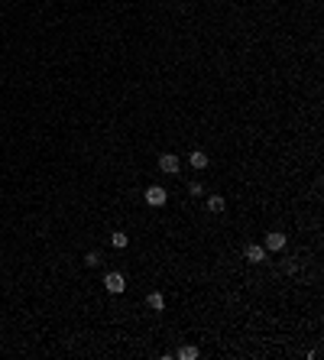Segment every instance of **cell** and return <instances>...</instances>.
<instances>
[{
    "label": "cell",
    "instance_id": "cell-2",
    "mask_svg": "<svg viewBox=\"0 0 324 360\" xmlns=\"http://www.w3.org/2000/svg\"><path fill=\"white\" fill-rule=\"evenodd\" d=\"M146 201L153 204V208H162V204L169 201V195H165V188H162V185H149L146 188Z\"/></svg>",
    "mask_w": 324,
    "mask_h": 360
},
{
    "label": "cell",
    "instance_id": "cell-6",
    "mask_svg": "<svg viewBox=\"0 0 324 360\" xmlns=\"http://www.w3.org/2000/svg\"><path fill=\"white\" fill-rule=\"evenodd\" d=\"M188 163H192V169H208V156H204V153H201V149H194L192 156H188Z\"/></svg>",
    "mask_w": 324,
    "mask_h": 360
},
{
    "label": "cell",
    "instance_id": "cell-9",
    "mask_svg": "<svg viewBox=\"0 0 324 360\" xmlns=\"http://www.w3.org/2000/svg\"><path fill=\"white\" fill-rule=\"evenodd\" d=\"M149 308H156V312H162V308H165V298H162L159 292H149Z\"/></svg>",
    "mask_w": 324,
    "mask_h": 360
},
{
    "label": "cell",
    "instance_id": "cell-11",
    "mask_svg": "<svg viewBox=\"0 0 324 360\" xmlns=\"http://www.w3.org/2000/svg\"><path fill=\"white\" fill-rule=\"evenodd\" d=\"M97 263H100V257H97V253L91 250V253H88V257H85V266H88V269H94V266H97Z\"/></svg>",
    "mask_w": 324,
    "mask_h": 360
},
{
    "label": "cell",
    "instance_id": "cell-5",
    "mask_svg": "<svg viewBox=\"0 0 324 360\" xmlns=\"http://www.w3.org/2000/svg\"><path fill=\"white\" fill-rule=\"evenodd\" d=\"M266 250H282L286 247V234H279V230H272V234H266V243H262Z\"/></svg>",
    "mask_w": 324,
    "mask_h": 360
},
{
    "label": "cell",
    "instance_id": "cell-4",
    "mask_svg": "<svg viewBox=\"0 0 324 360\" xmlns=\"http://www.w3.org/2000/svg\"><path fill=\"white\" fill-rule=\"evenodd\" d=\"M243 257H247L250 263H262V260H266V247H259V243H250L247 250H243Z\"/></svg>",
    "mask_w": 324,
    "mask_h": 360
},
{
    "label": "cell",
    "instance_id": "cell-10",
    "mask_svg": "<svg viewBox=\"0 0 324 360\" xmlns=\"http://www.w3.org/2000/svg\"><path fill=\"white\" fill-rule=\"evenodd\" d=\"M110 243H114L117 250H124L127 243H130V237H127V234H114V237H110Z\"/></svg>",
    "mask_w": 324,
    "mask_h": 360
},
{
    "label": "cell",
    "instance_id": "cell-8",
    "mask_svg": "<svg viewBox=\"0 0 324 360\" xmlns=\"http://www.w3.org/2000/svg\"><path fill=\"white\" fill-rule=\"evenodd\" d=\"M178 357H182V360H198V347H192V344L178 347Z\"/></svg>",
    "mask_w": 324,
    "mask_h": 360
},
{
    "label": "cell",
    "instance_id": "cell-12",
    "mask_svg": "<svg viewBox=\"0 0 324 360\" xmlns=\"http://www.w3.org/2000/svg\"><path fill=\"white\" fill-rule=\"evenodd\" d=\"M188 195H201V182H188Z\"/></svg>",
    "mask_w": 324,
    "mask_h": 360
},
{
    "label": "cell",
    "instance_id": "cell-1",
    "mask_svg": "<svg viewBox=\"0 0 324 360\" xmlns=\"http://www.w3.org/2000/svg\"><path fill=\"white\" fill-rule=\"evenodd\" d=\"M104 289H107V292H114V295H120V292L127 289V279H124V273H107V276H104Z\"/></svg>",
    "mask_w": 324,
    "mask_h": 360
},
{
    "label": "cell",
    "instance_id": "cell-7",
    "mask_svg": "<svg viewBox=\"0 0 324 360\" xmlns=\"http://www.w3.org/2000/svg\"><path fill=\"white\" fill-rule=\"evenodd\" d=\"M224 208H227V201H224L221 195H211V198H208V211H211V214H221Z\"/></svg>",
    "mask_w": 324,
    "mask_h": 360
},
{
    "label": "cell",
    "instance_id": "cell-3",
    "mask_svg": "<svg viewBox=\"0 0 324 360\" xmlns=\"http://www.w3.org/2000/svg\"><path fill=\"white\" fill-rule=\"evenodd\" d=\"M159 169L165 175H175L178 169H182V163H178V156H172V153H162V156H159Z\"/></svg>",
    "mask_w": 324,
    "mask_h": 360
}]
</instances>
